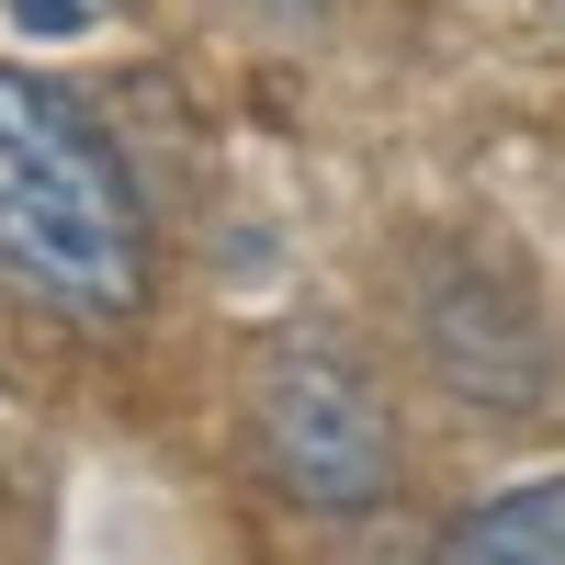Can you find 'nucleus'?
I'll return each instance as SVG.
<instances>
[{"mask_svg":"<svg viewBox=\"0 0 565 565\" xmlns=\"http://www.w3.org/2000/svg\"><path fill=\"white\" fill-rule=\"evenodd\" d=\"M0 295H23L68 328H125L148 306V215L57 79L0 68Z\"/></svg>","mask_w":565,"mask_h":565,"instance_id":"1","label":"nucleus"},{"mask_svg":"<svg viewBox=\"0 0 565 565\" xmlns=\"http://www.w3.org/2000/svg\"><path fill=\"white\" fill-rule=\"evenodd\" d=\"M249 441L271 463V487L328 509V521H362V509L396 498V418H385V396H373L340 351H317V340L260 351V373H249Z\"/></svg>","mask_w":565,"mask_h":565,"instance_id":"2","label":"nucleus"},{"mask_svg":"<svg viewBox=\"0 0 565 565\" xmlns=\"http://www.w3.org/2000/svg\"><path fill=\"white\" fill-rule=\"evenodd\" d=\"M441 565H565V476L498 487L487 509H463Z\"/></svg>","mask_w":565,"mask_h":565,"instance_id":"3","label":"nucleus"},{"mask_svg":"<svg viewBox=\"0 0 565 565\" xmlns=\"http://www.w3.org/2000/svg\"><path fill=\"white\" fill-rule=\"evenodd\" d=\"M12 12V34H34V45H57V34H103L125 0H0Z\"/></svg>","mask_w":565,"mask_h":565,"instance_id":"4","label":"nucleus"},{"mask_svg":"<svg viewBox=\"0 0 565 565\" xmlns=\"http://www.w3.org/2000/svg\"><path fill=\"white\" fill-rule=\"evenodd\" d=\"M260 12H282V23H317V12H328V0H260Z\"/></svg>","mask_w":565,"mask_h":565,"instance_id":"5","label":"nucleus"}]
</instances>
